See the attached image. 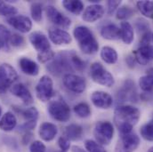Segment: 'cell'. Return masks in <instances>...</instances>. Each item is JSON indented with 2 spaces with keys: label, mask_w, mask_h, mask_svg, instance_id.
<instances>
[{
  "label": "cell",
  "mask_w": 153,
  "mask_h": 152,
  "mask_svg": "<svg viewBox=\"0 0 153 152\" xmlns=\"http://www.w3.org/2000/svg\"><path fill=\"white\" fill-rule=\"evenodd\" d=\"M54 57H55V53L52 49L50 51H47V52H45V53H38V62H41V63H45L47 62H50Z\"/></svg>",
  "instance_id": "obj_40"
},
{
  "label": "cell",
  "mask_w": 153,
  "mask_h": 152,
  "mask_svg": "<svg viewBox=\"0 0 153 152\" xmlns=\"http://www.w3.org/2000/svg\"><path fill=\"white\" fill-rule=\"evenodd\" d=\"M148 152H153V147L150 148V149H149V151H148Z\"/></svg>",
  "instance_id": "obj_51"
},
{
  "label": "cell",
  "mask_w": 153,
  "mask_h": 152,
  "mask_svg": "<svg viewBox=\"0 0 153 152\" xmlns=\"http://www.w3.org/2000/svg\"><path fill=\"white\" fill-rule=\"evenodd\" d=\"M137 7L141 13L145 17L153 19V2L152 1H139L137 2Z\"/></svg>",
  "instance_id": "obj_29"
},
{
  "label": "cell",
  "mask_w": 153,
  "mask_h": 152,
  "mask_svg": "<svg viewBox=\"0 0 153 152\" xmlns=\"http://www.w3.org/2000/svg\"><path fill=\"white\" fill-rule=\"evenodd\" d=\"M17 125V118L11 111H7L0 118V129L4 132L13 131Z\"/></svg>",
  "instance_id": "obj_21"
},
{
  "label": "cell",
  "mask_w": 153,
  "mask_h": 152,
  "mask_svg": "<svg viewBox=\"0 0 153 152\" xmlns=\"http://www.w3.org/2000/svg\"><path fill=\"white\" fill-rule=\"evenodd\" d=\"M18 13V10L15 6L0 1V15L1 16H14Z\"/></svg>",
  "instance_id": "obj_33"
},
{
  "label": "cell",
  "mask_w": 153,
  "mask_h": 152,
  "mask_svg": "<svg viewBox=\"0 0 153 152\" xmlns=\"http://www.w3.org/2000/svg\"><path fill=\"white\" fill-rule=\"evenodd\" d=\"M135 27L139 31H142L143 34L150 30L148 22L143 19H138L135 22Z\"/></svg>",
  "instance_id": "obj_43"
},
{
  "label": "cell",
  "mask_w": 153,
  "mask_h": 152,
  "mask_svg": "<svg viewBox=\"0 0 153 152\" xmlns=\"http://www.w3.org/2000/svg\"><path fill=\"white\" fill-rule=\"evenodd\" d=\"M58 146L60 147L61 151L67 152L71 148V141L65 136H62L58 139Z\"/></svg>",
  "instance_id": "obj_42"
},
{
  "label": "cell",
  "mask_w": 153,
  "mask_h": 152,
  "mask_svg": "<svg viewBox=\"0 0 153 152\" xmlns=\"http://www.w3.org/2000/svg\"><path fill=\"white\" fill-rule=\"evenodd\" d=\"M62 82H63L64 86L68 90L76 93H83L86 88L85 79L82 76L75 75V74L68 73L64 75L62 78Z\"/></svg>",
  "instance_id": "obj_10"
},
{
  "label": "cell",
  "mask_w": 153,
  "mask_h": 152,
  "mask_svg": "<svg viewBox=\"0 0 153 152\" xmlns=\"http://www.w3.org/2000/svg\"><path fill=\"white\" fill-rule=\"evenodd\" d=\"M74 110V112L75 114L81 117V118H86V117H89L91 116V109L89 107V105L85 102H80V103H77L76 105L74 106L73 108Z\"/></svg>",
  "instance_id": "obj_30"
},
{
  "label": "cell",
  "mask_w": 153,
  "mask_h": 152,
  "mask_svg": "<svg viewBox=\"0 0 153 152\" xmlns=\"http://www.w3.org/2000/svg\"><path fill=\"white\" fill-rule=\"evenodd\" d=\"M62 4L67 11L75 15H79L84 10V4L79 0H64Z\"/></svg>",
  "instance_id": "obj_25"
},
{
  "label": "cell",
  "mask_w": 153,
  "mask_h": 152,
  "mask_svg": "<svg viewBox=\"0 0 153 152\" xmlns=\"http://www.w3.org/2000/svg\"><path fill=\"white\" fill-rule=\"evenodd\" d=\"M6 22L10 24L13 29L22 32V33H28L30 31L32 28V22L31 20L25 15H14L12 17L7 18Z\"/></svg>",
  "instance_id": "obj_13"
},
{
  "label": "cell",
  "mask_w": 153,
  "mask_h": 152,
  "mask_svg": "<svg viewBox=\"0 0 153 152\" xmlns=\"http://www.w3.org/2000/svg\"><path fill=\"white\" fill-rule=\"evenodd\" d=\"M100 56L102 60L108 64H114L117 61V53L114 48L111 46H104L101 50Z\"/></svg>",
  "instance_id": "obj_26"
},
{
  "label": "cell",
  "mask_w": 153,
  "mask_h": 152,
  "mask_svg": "<svg viewBox=\"0 0 153 152\" xmlns=\"http://www.w3.org/2000/svg\"><path fill=\"white\" fill-rule=\"evenodd\" d=\"M140 116V110L134 106H117L114 111V122L118 129V132L120 133V135L132 133V130L138 123Z\"/></svg>",
  "instance_id": "obj_1"
},
{
  "label": "cell",
  "mask_w": 153,
  "mask_h": 152,
  "mask_svg": "<svg viewBox=\"0 0 153 152\" xmlns=\"http://www.w3.org/2000/svg\"><path fill=\"white\" fill-rule=\"evenodd\" d=\"M121 4V1H108L107 2V6H108V14L111 15L112 13H114V12L118 9L119 5Z\"/></svg>",
  "instance_id": "obj_45"
},
{
  "label": "cell",
  "mask_w": 153,
  "mask_h": 152,
  "mask_svg": "<svg viewBox=\"0 0 153 152\" xmlns=\"http://www.w3.org/2000/svg\"><path fill=\"white\" fill-rule=\"evenodd\" d=\"M73 35L80 50L85 54H94L99 49V44L91 30L85 26H77L74 29Z\"/></svg>",
  "instance_id": "obj_2"
},
{
  "label": "cell",
  "mask_w": 153,
  "mask_h": 152,
  "mask_svg": "<svg viewBox=\"0 0 153 152\" xmlns=\"http://www.w3.org/2000/svg\"><path fill=\"white\" fill-rule=\"evenodd\" d=\"M135 62H136V61H135L134 57L128 56V57L126 58V63H127V65H128L130 68H134V67Z\"/></svg>",
  "instance_id": "obj_47"
},
{
  "label": "cell",
  "mask_w": 153,
  "mask_h": 152,
  "mask_svg": "<svg viewBox=\"0 0 153 152\" xmlns=\"http://www.w3.org/2000/svg\"><path fill=\"white\" fill-rule=\"evenodd\" d=\"M24 43H25L24 38L18 33H13L10 38V42H9L10 46H13V47H22L24 45Z\"/></svg>",
  "instance_id": "obj_39"
},
{
  "label": "cell",
  "mask_w": 153,
  "mask_h": 152,
  "mask_svg": "<svg viewBox=\"0 0 153 152\" xmlns=\"http://www.w3.org/2000/svg\"><path fill=\"white\" fill-rule=\"evenodd\" d=\"M32 138V133H30V132H27V133H25V134H24V136H23V143L24 144H27V143H29V142H30V140Z\"/></svg>",
  "instance_id": "obj_48"
},
{
  "label": "cell",
  "mask_w": 153,
  "mask_h": 152,
  "mask_svg": "<svg viewBox=\"0 0 153 152\" xmlns=\"http://www.w3.org/2000/svg\"><path fill=\"white\" fill-rule=\"evenodd\" d=\"M134 13V11L131 7H129L127 5H122L117 11V19L122 20V21L127 20L128 18L132 17Z\"/></svg>",
  "instance_id": "obj_36"
},
{
  "label": "cell",
  "mask_w": 153,
  "mask_h": 152,
  "mask_svg": "<svg viewBox=\"0 0 153 152\" xmlns=\"http://www.w3.org/2000/svg\"><path fill=\"white\" fill-rule=\"evenodd\" d=\"M85 147L88 152H106L102 145L93 140H86L85 142Z\"/></svg>",
  "instance_id": "obj_37"
},
{
  "label": "cell",
  "mask_w": 153,
  "mask_h": 152,
  "mask_svg": "<svg viewBox=\"0 0 153 152\" xmlns=\"http://www.w3.org/2000/svg\"><path fill=\"white\" fill-rule=\"evenodd\" d=\"M30 152H45L46 147L41 141H34L30 145Z\"/></svg>",
  "instance_id": "obj_41"
},
{
  "label": "cell",
  "mask_w": 153,
  "mask_h": 152,
  "mask_svg": "<svg viewBox=\"0 0 153 152\" xmlns=\"http://www.w3.org/2000/svg\"><path fill=\"white\" fill-rule=\"evenodd\" d=\"M12 36L11 31L3 24H0V42L2 44V48L4 51L10 50V38Z\"/></svg>",
  "instance_id": "obj_28"
},
{
  "label": "cell",
  "mask_w": 153,
  "mask_h": 152,
  "mask_svg": "<svg viewBox=\"0 0 153 152\" xmlns=\"http://www.w3.org/2000/svg\"><path fill=\"white\" fill-rule=\"evenodd\" d=\"M72 151L73 152H85L82 148L78 147V146H73L72 147Z\"/></svg>",
  "instance_id": "obj_49"
},
{
  "label": "cell",
  "mask_w": 153,
  "mask_h": 152,
  "mask_svg": "<svg viewBox=\"0 0 153 152\" xmlns=\"http://www.w3.org/2000/svg\"><path fill=\"white\" fill-rule=\"evenodd\" d=\"M2 48V44H1V42H0V49Z\"/></svg>",
  "instance_id": "obj_53"
},
{
  "label": "cell",
  "mask_w": 153,
  "mask_h": 152,
  "mask_svg": "<svg viewBox=\"0 0 153 152\" xmlns=\"http://www.w3.org/2000/svg\"><path fill=\"white\" fill-rule=\"evenodd\" d=\"M90 76L96 84L111 87L115 84V79L111 72H109L100 62H94L90 67Z\"/></svg>",
  "instance_id": "obj_6"
},
{
  "label": "cell",
  "mask_w": 153,
  "mask_h": 152,
  "mask_svg": "<svg viewBox=\"0 0 153 152\" xmlns=\"http://www.w3.org/2000/svg\"><path fill=\"white\" fill-rule=\"evenodd\" d=\"M135 61L141 65H148L153 62V45L140 46L134 52Z\"/></svg>",
  "instance_id": "obj_18"
},
{
  "label": "cell",
  "mask_w": 153,
  "mask_h": 152,
  "mask_svg": "<svg viewBox=\"0 0 153 152\" xmlns=\"http://www.w3.org/2000/svg\"><path fill=\"white\" fill-rule=\"evenodd\" d=\"M45 13L47 15V18L50 20L51 22H53L54 25L61 27L62 29H68L71 25V21L69 17L62 13L59 10H57L53 5H48L45 8Z\"/></svg>",
  "instance_id": "obj_11"
},
{
  "label": "cell",
  "mask_w": 153,
  "mask_h": 152,
  "mask_svg": "<svg viewBox=\"0 0 153 152\" xmlns=\"http://www.w3.org/2000/svg\"><path fill=\"white\" fill-rule=\"evenodd\" d=\"M36 125H37V121H26L25 123L21 125L18 128L20 131L27 133V132L33 130L36 127Z\"/></svg>",
  "instance_id": "obj_44"
},
{
  "label": "cell",
  "mask_w": 153,
  "mask_h": 152,
  "mask_svg": "<svg viewBox=\"0 0 153 152\" xmlns=\"http://www.w3.org/2000/svg\"><path fill=\"white\" fill-rule=\"evenodd\" d=\"M1 115H2V109H1V107H0V116H1Z\"/></svg>",
  "instance_id": "obj_52"
},
{
  "label": "cell",
  "mask_w": 153,
  "mask_h": 152,
  "mask_svg": "<svg viewBox=\"0 0 153 152\" xmlns=\"http://www.w3.org/2000/svg\"><path fill=\"white\" fill-rule=\"evenodd\" d=\"M152 41H153V33L152 34Z\"/></svg>",
  "instance_id": "obj_54"
},
{
  "label": "cell",
  "mask_w": 153,
  "mask_h": 152,
  "mask_svg": "<svg viewBox=\"0 0 153 152\" xmlns=\"http://www.w3.org/2000/svg\"><path fill=\"white\" fill-rule=\"evenodd\" d=\"M139 85L144 92L153 91V75H145L139 79Z\"/></svg>",
  "instance_id": "obj_34"
},
{
  "label": "cell",
  "mask_w": 153,
  "mask_h": 152,
  "mask_svg": "<svg viewBox=\"0 0 153 152\" xmlns=\"http://www.w3.org/2000/svg\"><path fill=\"white\" fill-rule=\"evenodd\" d=\"M36 95L39 101L46 102L54 96L53 81L47 75H44L38 80L36 85Z\"/></svg>",
  "instance_id": "obj_7"
},
{
  "label": "cell",
  "mask_w": 153,
  "mask_h": 152,
  "mask_svg": "<svg viewBox=\"0 0 153 152\" xmlns=\"http://www.w3.org/2000/svg\"><path fill=\"white\" fill-rule=\"evenodd\" d=\"M73 53L69 51L61 52L48 64L47 70L54 76H60L63 73L66 75L68 72L73 71L74 70L71 64V55Z\"/></svg>",
  "instance_id": "obj_3"
},
{
  "label": "cell",
  "mask_w": 153,
  "mask_h": 152,
  "mask_svg": "<svg viewBox=\"0 0 153 152\" xmlns=\"http://www.w3.org/2000/svg\"><path fill=\"white\" fill-rule=\"evenodd\" d=\"M147 74L148 75H153V68L152 69H150L149 70H147Z\"/></svg>",
  "instance_id": "obj_50"
},
{
  "label": "cell",
  "mask_w": 153,
  "mask_h": 152,
  "mask_svg": "<svg viewBox=\"0 0 153 152\" xmlns=\"http://www.w3.org/2000/svg\"><path fill=\"white\" fill-rule=\"evenodd\" d=\"M18 78L16 70L9 63H3L0 65V91H4L12 86Z\"/></svg>",
  "instance_id": "obj_9"
},
{
  "label": "cell",
  "mask_w": 153,
  "mask_h": 152,
  "mask_svg": "<svg viewBox=\"0 0 153 152\" xmlns=\"http://www.w3.org/2000/svg\"><path fill=\"white\" fill-rule=\"evenodd\" d=\"M29 40L38 53L51 50V44L48 38L41 31H34L29 36Z\"/></svg>",
  "instance_id": "obj_12"
},
{
  "label": "cell",
  "mask_w": 153,
  "mask_h": 152,
  "mask_svg": "<svg viewBox=\"0 0 153 152\" xmlns=\"http://www.w3.org/2000/svg\"><path fill=\"white\" fill-rule=\"evenodd\" d=\"M11 93L20 98L25 105H30L33 103V96L29 90V88L22 83H17L11 86Z\"/></svg>",
  "instance_id": "obj_17"
},
{
  "label": "cell",
  "mask_w": 153,
  "mask_h": 152,
  "mask_svg": "<svg viewBox=\"0 0 153 152\" xmlns=\"http://www.w3.org/2000/svg\"><path fill=\"white\" fill-rule=\"evenodd\" d=\"M19 65L23 73L29 76H38L39 73V66L34 61L27 58L22 57L19 61Z\"/></svg>",
  "instance_id": "obj_20"
},
{
  "label": "cell",
  "mask_w": 153,
  "mask_h": 152,
  "mask_svg": "<svg viewBox=\"0 0 153 152\" xmlns=\"http://www.w3.org/2000/svg\"><path fill=\"white\" fill-rule=\"evenodd\" d=\"M84 135V130L83 127L77 124H71L68 126H66L64 131V136L69 139L70 141H79L82 139Z\"/></svg>",
  "instance_id": "obj_22"
},
{
  "label": "cell",
  "mask_w": 153,
  "mask_h": 152,
  "mask_svg": "<svg viewBox=\"0 0 153 152\" xmlns=\"http://www.w3.org/2000/svg\"><path fill=\"white\" fill-rule=\"evenodd\" d=\"M91 101L96 108L102 110H108L113 104L112 96L103 91L94 92L91 95Z\"/></svg>",
  "instance_id": "obj_14"
},
{
  "label": "cell",
  "mask_w": 153,
  "mask_h": 152,
  "mask_svg": "<svg viewBox=\"0 0 153 152\" xmlns=\"http://www.w3.org/2000/svg\"><path fill=\"white\" fill-rule=\"evenodd\" d=\"M140 145V138L135 133H130L128 134L121 135L118 140L115 151L116 152H134Z\"/></svg>",
  "instance_id": "obj_8"
},
{
  "label": "cell",
  "mask_w": 153,
  "mask_h": 152,
  "mask_svg": "<svg viewBox=\"0 0 153 152\" xmlns=\"http://www.w3.org/2000/svg\"><path fill=\"white\" fill-rule=\"evenodd\" d=\"M71 64H72L73 70H77V71H82L85 68V62L80 57L76 55L75 52L71 55Z\"/></svg>",
  "instance_id": "obj_38"
},
{
  "label": "cell",
  "mask_w": 153,
  "mask_h": 152,
  "mask_svg": "<svg viewBox=\"0 0 153 152\" xmlns=\"http://www.w3.org/2000/svg\"><path fill=\"white\" fill-rule=\"evenodd\" d=\"M151 39H152V34H151V31H147L145 33H143L142 35V38H141V46H144V45H149L150 42H151Z\"/></svg>",
  "instance_id": "obj_46"
},
{
  "label": "cell",
  "mask_w": 153,
  "mask_h": 152,
  "mask_svg": "<svg viewBox=\"0 0 153 152\" xmlns=\"http://www.w3.org/2000/svg\"><path fill=\"white\" fill-rule=\"evenodd\" d=\"M135 89H134V83H133L131 80L126 81L123 89L120 92V97L123 100H130L131 102H134L135 100Z\"/></svg>",
  "instance_id": "obj_27"
},
{
  "label": "cell",
  "mask_w": 153,
  "mask_h": 152,
  "mask_svg": "<svg viewBox=\"0 0 153 152\" xmlns=\"http://www.w3.org/2000/svg\"><path fill=\"white\" fill-rule=\"evenodd\" d=\"M48 37L49 39L56 45L69 44L72 41L70 33L59 28H50L48 31Z\"/></svg>",
  "instance_id": "obj_16"
},
{
  "label": "cell",
  "mask_w": 153,
  "mask_h": 152,
  "mask_svg": "<svg viewBox=\"0 0 153 152\" xmlns=\"http://www.w3.org/2000/svg\"><path fill=\"white\" fill-rule=\"evenodd\" d=\"M56 152H64V151H56Z\"/></svg>",
  "instance_id": "obj_55"
},
{
  "label": "cell",
  "mask_w": 153,
  "mask_h": 152,
  "mask_svg": "<svg viewBox=\"0 0 153 152\" xmlns=\"http://www.w3.org/2000/svg\"><path fill=\"white\" fill-rule=\"evenodd\" d=\"M105 13V9L102 4H94L87 6L82 15L83 21L85 22H94L100 20Z\"/></svg>",
  "instance_id": "obj_15"
},
{
  "label": "cell",
  "mask_w": 153,
  "mask_h": 152,
  "mask_svg": "<svg viewBox=\"0 0 153 152\" xmlns=\"http://www.w3.org/2000/svg\"><path fill=\"white\" fill-rule=\"evenodd\" d=\"M140 133L144 140L148 142H153V118L141 127Z\"/></svg>",
  "instance_id": "obj_31"
},
{
  "label": "cell",
  "mask_w": 153,
  "mask_h": 152,
  "mask_svg": "<svg viewBox=\"0 0 153 152\" xmlns=\"http://www.w3.org/2000/svg\"><path fill=\"white\" fill-rule=\"evenodd\" d=\"M38 133L40 138L45 142H51L53 141L58 133L57 126L49 122H44L40 125Z\"/></svg>",
  "instance_id": "obj_19"
},
{
  "label": "cell",
  "mask_w": 153,
  "mask_h": 152,
  "mask_svg": "<svg viewBox=\"0 0 153 152\" xmlns=\"http://www.w3.org/2000/svg\"><path fill=\"white\" fill-rule=\"evenodd\" d=\"M47 110L51 117L58 122L64 123L71 118V109L62 98L50 101Z\"/></svg>",
  "instance_id": "obj_4"
},
{
  "label": "cell",
  "mask_w": 153,
  "mask_h": 152,
  "mask_svg": "<svg viewBox=\"0 0 153 152\" xmlns=\"http://www.w3.org/2000/svg\"><path fill=\"white\" fill-rule=\"evenodd\" d=\"M20 114L22 116L26 121H37L38 118V110L35 107H30L25 110H17Z\"/></svg>",
  "instance_id": "obj_32"
},
{
  "label": "cell",
  "mask_w": 153,
  "mask_h": 152,
  "mask_svg": "<svg viewBox=\"0 0 153 152\" xmlns=\"http://www.w3.org/2000/svg\"><path fill=\"white\" fill-rule=\"evenodd\" d=\"M101 36L107 40H118L121 38V30L115 24H107L102 28Z\"/></svg>",
  "instance_id": "obj_23"
},
{
  "label": "cell",
  "mask_w": 153,
  "mask_h": 152,
  "mask_svg": "<svg viewBox=\"0 0 153 152\" xmlns=\"http://www.w3.org/2000/svg\"><path fill=\"white\" fill-rule=\"evenodd\" d=\"M94 136L101 145H109L114 136V127L109 121H100L95 124Z\"/></svg>",
  "instance_id": "obj_5"
},
{
  "label": "cell",
  "mask_w": 153,
  "mask_h": 152,
  "mask_svg": "<svg viewBox=\"0 0 153 152\" xmlns=\"http://www.w3.org/2000/svg\"><path fill=\"white\" fill-rule=\"evenodd\" d=\"M30 13H31L32 19L35 22H40L42 21V13H43L42 4L38 2L32 3L31 6H30Z\"/></svg>",
  "instance_id": "obj_35"
},
{
  "label": "cell",
  "mask_w": 153,
  "mask_h": 152,
  "mask_svg": "<svg viewBox=\"0 0 153 152\" xmlns=\"http://www.w3.org/2000/svg\"><path fill=\"white\" fill-rule=\"evenodd\" d=\"M121 39L126 44H130L134 41V32L132 25L127 22H122L120 24Z\"/></svg>",
  "instance_id": "obj_24"
}]
</instances>
